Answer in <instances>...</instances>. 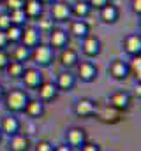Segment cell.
<instances>
[{"instance_id": "obj_1", "label": "cell", "mask_w": 141, "mask_h": 151, "mask_svg": "<svg viewBox=\"0 0 141 151\" xmlns=\"http://www.w3.org/2000/svg\"><path fill=\"white\" fill-rule=\"evenodd\" d=\"M28 93L21 88H12L9 91H5L4 95V104H5V109L9 111L11 114H18V113H23L25 111V106L28 102Z\"/></svg>"}, {"instance_id": "obj_2", "label": "cell", "mask_w": 141, "mask_h": 151, "mask_svg": "<svg viewBox=\"0 0 141 151\" xmlns=\"http://www.w3.org/2000/svg\"><path fill=\"white\" fill-rule=\"evenodd\" d=\"M30 60L35 63V67H49L51 62L55 60V51L49 47V44H37L35 47L30 49Z\"/></svg>"}, {"instance_id": "obj_3", "label": "cell", "mask_w": 141, "mask_h": 151, "mask_svg": "<svg viewBox=\"0 0 141 151\" xmlns=\"http://www.w3.org/2000/svg\"><path fill=\"white\" fill-rule=\"evenodd\" d=\"M97 109H99V104H97L94 99L83 97V99H78V100L74 102L72 113H74V116H78V118L88 119V118H94V116H95Z\"/></svg>"}, {"instance_id": "obj_4", "label": "cell", "mask_w": 141, "mask_h": 151, "mask_svg": "<svg viewBox=\"0 0 141 151\" xmlns=\"http://www.w3.org/2000/svg\"><path fill=\"white\" fill-rule=\"evenodd\" d=\"M99 77V67L90 62V60H83L76 65V79H79L81 83H94Z\"/></svg>"}, {"instance_id": "obj_5", "label": "cell", "mask_w": 141, "mask_h": 151, "mask_svg": "<svg viewBox=\"0 0 141 151\" xmlns=\"http://www.w3.org/2000/svg\"><path fill=\"white\" fill-rule=\"evenodd\" d=\"M81 53L86 58H97L102 53V40L97 35H86L81 39Z\"/></svg>"}, {"instance_id": "obj_6", "label": "cell", "mask_w": 141, "mask_h": 151, "mask_svg": "<svg viewBox=\"0 0 141 151\" xmlns=\"http://www.w3.org/2000/svg\"><path fill=\"white\" fill-rule=\"evenodd\" d=\"M109 106H113L120 113H127L132 106V95L125 90H116L115 93L109 95Z\"/></svg>"}, {"instance_id": "obj_7", "label": "cell", "mask_w": 141, "mask_h": 151, "mask_svg": "<svg viewBox=\"0 0 141 151\" xmlns=\"http://www.w3.org/2000/svg\"><path fill=\"white\" fill-rule=\"evenodd\" d=\"M122 116H124V113H120L118 109H115V107L109 106V104L99 107L97 113H95V118H97L101 123H104V125H116V123H120V121H122Z\"/></svg>"}, {"instance_id": "obj_8", "label": "cell", "mask_w": 141, "mask_h": 151, "mask_svg": "<svg viewBox=\"0 0 141 151\" xmlns=\"http://www.w3.org/2000/svg\"><path fill=\"white\" fill-rule=\"evenodd\" d=\"M86 141H88V137H86L85 128H81V127H70V128L65 130V144L70 146L72 150H79Z\"/></svg>"}, {"instance_id": "obj_9", "label": "cell", "mask_w": 141, "mask_h": 151, "mask_svg": "<svg viewBox=\"0 0 141 151\" xmlns=\"http://www.w3.org/2000/svg\"><path fill=\"white\" fill-rule=\"evenodd\" d=\"M21 81L27 88L37 90V86L44 81V74L39 67H25V72L21 76Z\"/></svg>"}, {"instance_id": "obj_10", "label": "cell", "mask_w": 141, "mask_h": 151, "mask_svg": "<svg viewBox=\"0 0 141 151\" xmlns=\"http://www.w3.org/2000/svg\"><path fill=\"white\" fill-rule=\"evenodd\" d=\"M76 84H78L76 74H72L70 70H62V72H58L57 79H55V86H57L58 91L69 93V91H72V90L76 88Z\"/></svg>"}, {"instance_id": "obj_11", "label": "cell", "mask_w": 141, "mask_h": 151, "mask_svg": "<svg viewBox=\"0 0 141 151\" xmlns=\"http://www.w3.org/2000/svg\"><path fill=\"white\" fill-rule=\"evenodd\" d=\"M57 97H58V90H57L53 81H42L37 86V99L41 102L48 104V102H53Z\"/></svg>"}, {"instance_id": "obj_12", "label": "cell", "mask_w": 141, "mask_h": 151, "mask_svg": "<svg viewBox=\"0 0 141 151\" xmlns=\"http://www.w3.org/2000/svg\"><path fill=\"white\" fill-rule=\"evenodd\" d=\"M58 60H60V65H62L65 70L76 69V65L79 63V53H78L74 47H69V46H67V47L60 49Z\"/></svg>"}, {"instance_id": "obj_13", "label": "cell", "mask_w": 141, "mask_h": 151, "mask_svg": "<svg viewBox=\"0 0 141 151\" xmlns=\"http://www.w3.org/2000/svg\"><path fill=\"white\" fill-rule=\"evenodd\" d=\"M21 130V121L16 118V114H7L0 119V132L7 137L18 134Z\"/></svg>"}, {"instance_id": "obj_14", "label": "cell", "mask_w": 141, "mask_h": 151, "mask_svg": "<svg viewBox=\"0 0 141 151\" xmlns=\"http://www.w3.org/2000/svg\"><path fill=\"white\" fill-rule=\"evenodd\" d=\"M108 74L115 81H125L129 77V65L124 60H113L108 67Z\"/></svg>"}, {"instance_id": "obj_15", "label": "cell", "mask_w": 141, "mask_h": 151, "mask_svg": "<svg viewBox=\"0 0 141 151\" xmlns=\"http://www.w3.org/2000/svg\"><path fill=\"white\" fill-rule=\"evenodd\" d=\"M30 146H32V142H30L28 135H25L21 132L11 135L7 141V151H28Z\"/></svg>"}, {"instance_id": "obj_16", "label": "cell", "mask_w": 141, "mask_h": 151, "mask_svg": "<svg viewBox=\"0 0 141 151\" xmlns=\"http://www.w3.org/2000/svg\"><path fill=\"white\" fill-rule=\"evenodd\" d=\"M99 19L104 23V25H115L118 19H120V9L115 5V4H106L104 7L99 9Z\"/></svg>"}, {"instance_id": "obj_17", "label": "cell", "mask_w": 141, "mask_h": 151, "mask_svg": "<svg viewBox=\"0 0 141 151\" xmlns=\"http://www.w3.org/2000/svg\"><path fill=\"white\" fill-rule=\"evenodd\" d=\"M70 18V4L64 0H57L51 4V19L53 21H67Z\"/></svg>"}, {"instance_id": "obj_18", "label": "cell", "mask_w": 141, "mask_h": 151, "mask_svg": "<svg viewBox=\"0 0 141 151\" xmlns=\"http://www.w3.org/2000/svg\"><path fill=\"white\" fill-rule=\"evenodd\" d=\"M69 44V34L62 28H53L49 32V47H53V51H60L64 47H67Z\"/></svg>"}, {"instance_id": "obj_19", "label": "cell", "mask_w": 141, "mask_h": 151, "mask_svg": "<svg viewBox=\"0 0 141 151\" xmlns=\"http://www.w3.org/2000/svg\"><path fill=\"white\" fill-rule=\"evenodd\" d=\"M122 46H124V51L129 56L141 55V35L140 34H129V35H125L124 40H122Z\"/></svg>"}, {"instance_id": "obj_20", "label": "cell", "mask_w": 141, "mask_h": 151, "mask_svg": "<svg viewBox=\"0 0 141 151\" xmlns=\"http://www.w3.org/2000/svg\"><path fill=\"white\" fill-rule=\"evenodd\" d=\"M21 44L27 47H35L37 44H41V32L37 27L32 25H25L23 27V35H21Z\"/></svg>"}, {"instance_id": "obj_21", "label": "cell", "mask_w": 141, "mask_h": 151, "mask_svg": "<svg viewBox=\"0 0 141 151\" xmlns=\"http://www.w3.org/2000/svg\"><path fill=\"white\" fill-rule=\"evenodd\" d=\"M23 113L27 114L30 119H39V118H42L46 114V104L41 102L39 99H28Z\"/></svg>"}, {"instance_id": "obj_22", "label": "cell", "mask_w": 141, "mask_h": 151, "mask_svg": "<svg viewBox=\"0 0 141 151\" xmlns=\"http://www.w3.org/2000/svg\"><path fill=\"white\" fill-rule=\"evenodd\" d=\"M69 34L72 37L76 39H81L86 37V35H90V25L85 21V19H72L69 25Z\"/></svg>"}, {"instance_id": "obj_23", "label": "cell", "mask_w": 141, "mask_h": 151, "mask_svg": "<svg viewBox=\"0 0 141 151\" xmlns=\"http://www.w3.org/2000/svg\"><path fill=\"white\" fill-rule=\"evenodd\" d=\"M23 11H25V14H27L28 19H39L44 14V5L39 0H25Z\"/></svg>"}, {"instance_id": "obj_24", "label": "cell", "mask_w": 141, "mask_h": 151, "mask_svg": "<svg viewBox=\"0 0 141 151\" xmlns=\"http://www.w3.org/2000/svg\"><path fill=\"white\" fill-rule=\"evenodd\" d=\"M90 12H92V7L88 5L86 0H78L70 5V16H74L76 19H85L90 16Z\"/></svg>"}, {"instance_id": "obj_25", "label": "cell", "mask_w": 141, "mask_h": 151, "mask_svg": "<svg viewBox=\"0 0 141 151\" xmlns=\"http://www.w3.org/2000/svg\"><path fill=\"white\" fill-rule=\"evenodd\" d=\"M9 56H11V60H16V62L25 63L27 60H30V47L23 46L21 42L20 44H14V47H12V51H11Z\"/></svg>"}, {"instance_id": "obj_26", "label": "cell", "mask_w": 141, "mask_h": 151, "mask_svg": "<svg viewBox=\"0 0 141 151\" xmlns=\"http://www.w3.org/2000/svg\"><path fill=\"white\" fill-rule=\"evenodd\" d=\"M4 70L7 72V76H9L11 79H21V76L25 72V63L16 62V60H9V63L5 65Z\"/></svg>"}, {"instance_id": "obj_27", "label": "cell", "mask_w": 141, "mask_h": 151, "mask_svg": "<svg viewBox=\"0 0 141 151\" xmlns=\"http://www.w3.org/2000/svg\"><path fill=\"white\" fill-rule=\"evenodd\" d=\"M5 32V37L9 40V44H20L21 42V35H23V27H18V25H11Z\"/></svg>"}, {"instance_id": "obj_28", "label": "cell", "mask_w": 141, "mask_h": 151, "mask_svg": "<svg viewBox=\"0 0 141 151\" xmlns=\"http://www.w3.org/2000/svg\"><path fill=\"white\" fill-rule=\"evenodd\" d=\"M9 12V19H11V25H18V27H25L28 18L25 14L23 9H14V11H7Z\"/></svg>"}, {"instance_id": "obj_29", "label": "cell", "mask_w": 141, "mask_h": 151, "mask_svg": "<svg viewBox=\"0 0 141 151\" xmlns=\"http://www.w3.org/2000/svg\"><path fill=\"white\" fill-rule=\"evenodd\" d=\"M127 65H129V76H132V77H136V81H140L141 79V55L131 56Z\"/></svg>"}, {"instance_id": "obj_30", "label": "cell", "mask_w": 141, "mask_h": 151, "mask_svg": "<svg viewBox=\"0 0 141 151\" xmlns=\"http://www.w3.org/2000/svg\"><path fill=\"white\" fill-rule=\"evenodd\" d=\"M37 28H39V32L41 34H49L55 27H53V19L51 18H39L37 19Z\"/></svg>"}, {"instance_id": "obj_31", "label": "cell", "mask_w": 141, "mask_h": 151, "mask_svg": "<svg viewBox=\"0 0 141 151\" xmlns=\"http://www.w3.org/2000/svg\"><path fill=\"white\" fill-rule=\"evenodd\" d=\"M53 142H49L48 139H41L37 144H35V151H53Z\"/></svg>"}, {"instance_id": "obj_32", "label": "cell", "mask_w": 141, "mask_h": 151, "mask_svg": "<svg viewBox=\"0 0 141 151\" xmlns=\"http://www.w3.org/2000/svg\"><path fill=\"white\" fill-rule=\"evenodd\" d=\"M7 7V11H14V9H23L25 0H2Z\"/></svg>"}, {"instance_id": "obj_33", "label": "cell", "mask_w": 141, "mask_h": 151, "mask_svg": "<svg viewBox=\"0 0 141 151\" xmlns=\"http://www.w3.org/2000/svg\"><path fill=\"white\" fill-rule=\"evenodd\" d=\"M11 27V19H9V12L7 11H4V12H0V30L4 32V30H7Z\"/></svg>"}, {"instance_id": "obj_34", "label": "cell", "mask_w": 141, "mask_h": 151, "mask_svg": "<svg viewBox=\"0 0 141 151\" xmlns=\"http://www.w3.org/2000/svg\"><path fill=\"white\" fill-rule=\"evenodd\" d=\"M9 60H11V56L7 53V49H0V70L5 69V65L9 63Z\"/></svg>"}, {"instance_id": "obj_35", "label": "cell", "mask_w": 141, "mask_h": 151, "mask_svg": "<svg viewBox=\"0 0 141 151\" xmlns=\"http://www.w3.org/2000/svg\"><path fill=\"white\" fill-rule=\"evenodd\" d=\"M79 151H101V146L97 144V142H92V141H86L81 148H79Z\"/></svg>"}, {"instance_id": "obj_36", "label": "cell", "mask_w": 141, "mask_h": 151, "mask_svg": "<svg viewBox=\"0 0 141 151\" xmlns=\"http://www.w3.org/2000/svg\"><path fill=\"white\" fill-rule=\"evenodd\" d=\"M86 2H88V5L92 9H101V7H104L106 4H109L111 0H86Z\"/></svg>"}, {"instance_id": "obj_37", "label": "cell", "mask_w": 141, "mask_h": 151, "mask_svg": "<svg viewBox=\"0 0 141 151\" xmlns=\"http://www.w3.org/2000/svg\"><path fill=\"white\" fill-rule=\"evenodd\" d=\"M131 11L136 16H141V0H131Z\"/></svg>"}, {"instance_id": "obj_38", "label": "cell", "mask_w": 141, "mask_h": 151, "mask_svg": "<svg viewBox=\"0 0 141 151\" xmlns=\"http://www.w3.org/2000/svg\"><path fill=\"white\" fill-rule=\"evenodd\" d=\"M7 46H9V40H7V37H5V32L0 30V49H5Z\"/></svg>"}, {"instance_id": "obj_39", "label": "cell", "mask_w": 141, "mask_h": 151, "mask_svg": "<svg viewBox=\"0 0 141 151\" xmlns=\"http://www.w3.org/2000/svg\"><path fill=\"white\" fill-rule=\"evenodd\" d=\"M53 151H74V150H72L70 146H67V144L64 142V144H57V146L53 148Z\"/></svg>"}, {"instance_id": "obj_40", "label": "cell", "mask_w": 141, "mask_h": 151, "mask_svg": "<svg viewBox=\"0 0 141 151\" xmlns=\"http://www.w3.org/2000/svg\"><path fill=\"white\" fill-rule=\"evenodd\" d=\"M134 95H136L138 99L141 97V84H140V81H138V83H136V86H134Z\"/></svg>"}, {"instance_id": "obj_41", "label": "cell", "mask_w": 141, "mask_h": 151, "mask_svg": "<svg viewBox=\"0 0 141 151\" xmlns=\"http://www.w3.org/2000/svg\"><path fill=\"white\" fill-rule=\"evenodd\" d=\"M39 2H41L42 5H51V4H53V2H57V0H39Z\"/></svg>"}, {"instance_id": "obj_42", "label": "cell", "mask_w": 141, "mask_h": 151, "mask_svg": "<svg viewBox=\"0 0 141 151\" xmlns=\"http://www.w3.org/2000/svg\"><path fill=\"white\" fill-rule=\"evenodd\" d=\"M4 95H5V88H4V84H0V100L4 99Z\"/></svg>"}, {"instance_id": "obj_43", "label": "cell", "mask_w": 141, "mask_h": 151, "mask_svg": "<svg viewBox=\"0 0 141 151\" xmlns=\"http://www.w3.org/2000/svg\"><path fill=\"white\" fill-rule=\"evenodd\" d=\"M2 139H4V134H2V132H0V142H2Z\"/></svg>"}, {"instance_id": "obj_44", "label": "cell", "mask_w": 141, "mask_h": 151, "mask_svg": "<svg viewBox=\"0 0 141 151\" xmlns=\"http://www.w3.org/2000/svg\"><path fill=\"white\" fill-rule=\"evenodd\" d=\"M0 2H2V0H0Z\"/></svg>"}]
</instances>
